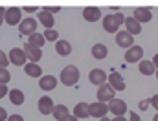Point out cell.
<instances>
[{
	"mask_svg": "<svg viewBox=\"0 0 158 121\" xmlns=\"http://www.w3.org/2000/svg\"><path fill=\"white\" fill-rule=\"evenodd\" d=\"M24 11H28V13H33V11H37V7H35V6H26V7H24Z\"/></svg>",
	"mask_w": 158,
	"mask_h": 121,
	"instance_id": "40",
	"label": "cell"
},
{
	"mask_svg": "<svg viewBox=\"0 0 158 121\" xmlns=\"http://www.w3.org/2000/svg\"><path fill=\"white\" fill-rule=\"evenodd\" d=\"M22 22V9L20 7H7L6 9V24L19 26Z\"/></svg>",
	"mask_w": 158,
	"mask_h": 121,
	"instance_id": "4",
	"label": "cell"
},
{
	"mask_svg": "<svg viewBox=\"0 0 158 121\" xmlns=\"http://www.w3.org/2000/svg\"><path fill=\"white\" fill-rule=\"evenodd\" d=\"M7 64H9V57H7V55L0 50V68H6Z\"/></svg>",
	"mask_w": 158,
	"mask_h": 121,
	"instance_id": "30",
	"label": "cell"
},
{
	"mask_svg": "<svg viewBox=\"0 0 158 121\" xmlns=\"http://www.w3.org/2000/svg\"><path fill=\"white\" fill-rule=\"evenodd\" d=\"M132 17H134L140 24H145V22H151L153 13H151V9H149V7H136Z\"/></svg>",
	"mask_w": 158,
	"mask_h": 121,
	"instance_id": "14",
	"label": "cell"
},
{
	"mask_svg": "<svg viewBox=\"0 0 158 121\" xmlns=\"http://www.w3.org/2000/svg\"><path fill=\"white\" fill-rule=\"evenodd\" d=\"M59 121H77V118H76L74 114H68V116H64L63 119H59Z\"/></svg>",
	"mask_w": 158,
	"mask_h": 121,
	"instance_id": "38",
	"label": "cell"
},
{
	"mask_svg": "<svg viewBox=\"0 0 158 121\" xmlns=\"http://www.w3.org/2000/svg\"><path fill=\"white\" fill-rule=\"evenodd\" d=\"M99 121H112V119H109V118H103V119H99Z\"/></svg>",
	"mask_w": 158,
	"mask_h": 121,
	"instance_id": "44",
	"label": "cell"
},
{
	"mask_svg": "<svg viewBox=\"0 0 158 121\" xmlns=\"http://www.w3.org/2000/svg\"><path fill=\"white\" fill-rule=\"evenodd\" d=\"M149 105H151V101H149V99H143V101H140V103H138V108H140V110H145Z\"/></svg>",
	"mask_w": 158,
	"mask_h": 121,
	"instance_id": "31",
	"label": "cell"
},
{
	"mask_svg": "<svg viewBox=\"0 0 158 121\" xmlns=\"http://www.w3.org/2000/svg\"><path fill=\"white\" fill-rule=\"evenodd\" d=\"M42 35H44V39L46 40H59V33H57L55 30H46Z\"/></svg>",
	"mask_w": 158,
	"mask_h": 121,
	"instance_id": "29",
	"label": "cell"
},
{
	"mask_svg": "<svg viewBox=\"0 0 158 121\" xmlns=\"http://www.w3.org/2000/svg\"><path fill=\"white\" fill-rule=\"evenodd\" d=\"M112 121H127V119H125V118H114Z\"/></svg>",
	"mask_w": 158,
	"mask_h": 121,
	"instance_id": "42",
	"label": "cell"
},
{
	"mask_svg": "<svg viewBox=\"0 0 158 121\" xmlns=\"http://www.w3.org/2000/svg\"><path fill=\"white\" fill-rule=\"evenodd\" d=\"M7 118H9V116H7L6 108H2V107H0V121H7Z\"/></svg>",
	"mask_w": 158,
	"mask_h": 121,
	"instance_id": "37",
	"label": "cell"
},
{
	"mask_svg": "<svg viewBox=\"0 0 158 121\" xmlns=\"http://www.w3.org/2000/svg\"><path fill=\"white\" fill-rule=\"evenodd\" d=\"M153 64H155V66H158V53L153 57Z\"/></svg>",
	"mask_w": 158,
	"mask_h": 121,
	"instance_id": "41",
	"label": "cell"
},
{
	"mask_svg": "<svg viewBox=\"0 0 158 121\" xmlns=\"http://www.w3.org/2000/svg\"><path fill=\"white\" fill-rule=\"evenodd\" d=\"M129 121H140V116H138L136 112H131V114H129Z\"/></svg>",
	"mask_w": 158,
	"mask_h": 121,
	"instance_id": "39",
	"label": "cell"
},
{
	"mask_svg": "<svg viewBox=\"0 0 158 121\" xmlns=\"http://www.w3.org/2000/svg\"><path fill=\"white\" fill-rule=\"evenodd\" d=\"M156 79H158V68H156Z\"/></svg>",
	"mask_w": 158,
	"mask_h": 121,
	"instance_id": "45",
	"label": "cell"
},
{
	"mask_svg": "<svg viewBox=\"0 0 158 121\" xmlns=\"http://www.w3.org/2000/svg\"><path fill=\"white\" fill-rule=\"evenodd\" d=\"M109 114V105L107 103H101V101H96V103H90V118H107Z\"/></svg>",
	"mask_w": 158,
	"mask_h": 121,
	"instance_id": "7",
	"label": "cell"
},
{
	"mask_svg": "<svg viewBox=\"0 0 158 121\" xmlns=\"http://www.w3.org/2000/svg\"><path fill=\"white\" fill-rule=\"evenodd\" d=\"M116 44H118L119 48L129 50V48L134 46V37H132L127 30H125V31H118V33H116Z\"/></svg>",
	"mask_w": 158,
	"mask_h": 121,
	"instance_id": "9",
	"label": "cell"
},
{
	"mask_svg": "<svg viewBox=\"0 0 158 121\" xmlns=\"http://www.w3.org/2000/svg\"><path fill=\"white\" fill-rule=\"evenodd\" d=\"M153 121H158V114H155V118H153Z\"/></svg>",
	"mask_w": 158,
	"mask_h": 121,
	"instance_id": "43",
	"label": "cell"
},
{
	"mask_svg": "<svg viewBox=\"0 0 158 121\" xmlns=\"http://www.w3.org/2000/svg\"><path fill=\"white\" fill-rule=\"evenodd\" d=\"M138 68H140V74H143V75H153L156 72V66L153 64V61H142Z\"/></svg>",
	"mask_w": 158,
	"mask_h": 121,
	"instance_id": "25",
	"label": "cell"
},
{
	"mask_svg": "<svg viewBox=\"0 0 158 121\" xmlns=\"http://www.w3.org/2000/svg\"><path fill=\"white\" fill-rule=\"evenodd\" d=\"M109 84H110L116 92L125 90V81L121 77V74H118V72H110V75H109Z\"/></svg>",
	"mask_w": 158,
	"mask_h": 121,
	"instance_id": "17",
	"label": "cell"
},
{
	"mask_svg": "<svg viewBox=\"0 0 158 121\" xmlns=\"http://www.w3.org/2000/svg\"><path fill=\"white\" fill-rule=\"evenodd\" d=\"M88 81H90L92 84H96V86H103V84H107L109 75H107L103 70L96 68V70H90V74H88Z\"/></svg>",
	"mask_w": 158,
	"mask_h": 121,
	"instance_id": "8",
	"label": "cell"
},
{
	"mask_svg": "<svg viewBox=\"0 0 158 121\" xmlns=\"http://www.w3.org/2000/svg\"><path fill=\"white\" fill-rule=\"evenodd\" d=\"M7 121H24V118H22L20 114H11V116L7 118Z\"/></svg>",
	"mask_w": 158,
	"mask_h": 121,
	"instance_id": "34",
	"label": "cell"
},
{
	"mask_svg": "<svg viewBox=\"0 0 158 121\" xmlns=\"http://www.w3.org/2000/svg\"><path fill=\"white\" fill-rule=\"evenodd\" d=\"M98 101H101V103H110L112 99H116L114 95H116V90L107 83V84H103V86H99L98 88Z\"/></svg>",
	"mask_w": 158,
	"mask_h": 121,
	"instance_id": "3",
	"label": "cell"
},
{
	"mask_svg": "<svg viewBox=\"0 0 158 121\" xmlns=\"http://www.w3.org/2000/svg\"><path fill=\"white\" fill-rule=\"evenodd\" d=\"M19 33L20 35H33V33H37V20L31 18V17L24 18L19 24Z\"/></svg>",
	"mask_w": 158,
	"mask_h": 121,
	"instance_id": "6",
	"label": "cell"
},
{
	"mask_svg": "<svg viewBox=\"0 0 158 121\" xmlns=\"http://www.w3.org/2000/svg\"><path fill=\"white\" fill-rule=\"evenodd\" d=\"M9 94V90H7V84H0V99L4 97V95H7Z\"/></svg>",
	"mask_w": 158,
	"mask_h": 121,
	"instance_id": "33",
	"label": "cell"
},
{
	"mask_svg": "<svg viewBox=\"0 0 158 121\" xmlns=\"http://www.w3.org/2000/svg\"><path fill=\"white\" fill-rule=\"evenodd\" d=\"M24 99H26V95H24V92H22V90H19V88L9 90V101H11L15 107H20V105L24 103Z\"/></svg>",
	"mask_w": 158,
	"mask_h": 121,
	"instance_id": "22",
	"label": "cell"
},
{
	"mask_svg": "<svg viewBox=\"0 0 158 121\" xmlns=\"http://www.w3.org/2000/svg\"><path fill=\"white\" fill-rule=\"evenodd\" d=\"M64 116H68V108H66L64 105H55V108H53V118L59 121V119H63Z\"/></svg>",
	"mask_w": 158,
	"mask_h": 121,
	"instance_id": "27",
	"label": "cell"
},
{
	"mask_svg": "<svg viewBox=\"0 0 158 121\" xmlns=\"http://www.w3.org/2000/svg\"><path fill=\"white\" fill-rule=\"evenodd\" d=\"M107 55H109V50H107L105 44H94V46H92V57H94V59L103 61Z\"/></svg>",
	"mask_w": 158,
	"mask_h": 121,
	"instance_id": "24",
	"label": "cell"
},
{
	"mask_svg": "<svg viewBox=\"0 0 158 121\" xmlns=\"http://www.w3.org/2000/svg\"><path fill=\"white\" fill-rule=\"evenodd\" d=\"M11 81V74L7 68H0V84H7Z\"/></svg>",
	"mask_w": 158,
	"mask_h": 121,
	"instance_id": "28",
	"label": "cell"
},
{
	"mask_svg": "<svg viewBox=\"0 0 158 121\" xmlns=\"http://www.w3.org/2000/svg\"><path fill=\"white\" fill-rule=\"evenodd\" d=\"M149 101H151V105H153V107H155V108L158 110V94L151 95V97H149Z\"/></svg>",
	"mask_w": 158,
	"mask_h": 121,
	"instance_id": "35",
	"label": "cell"
},
{
	"mask_svg": "<svg viewBox=\"0 0 158 121\" xmlns=\"http://www.w3.org/2000/svg\"><path fill=\"white\" fill-rule=\"evenodd\" d=\"M24 51H26V57H28L30 63H39L40 59H42V51H40V48H37V46H31V44L26 42Z\"/></svg>",
	"mask_w": 158,
	"mask_h": 121,
	"instance_id": "13",
	"label": "cell"
},
{
	"mask_svg": "<svg viewBox=\"0 0 158 121\" xmlns=\"http://www.w3.org/2000/svg\"><path fill=\"white\" fill-rule=\"evenodd\" d=\"M83 18L88 20V22H98L101 18V11L99 7H94V6H88L83 9Z\"/></svg>",
	"mask_w": 158,
	"mask_h": 121,
	"instance_id": "16",
	"label": "cell"
},
{
	"mask_svg": "<svg viewBox=\"0 0 158 121\" xmlns=\"http://www.w3.org/2000/svg\"><path fill=\"white\" fill-rule=\"evenodd\" d=\"M59 81H61L63 84H66V86H74V84L79 81V70H77V66H74V64L64 66V68L61 70Z\"/></svg>",
	"mask_w": 158,
	"mask_h": 121,
	"instance_id": "2",
	"label": "cell"
},
{
	"mask_svg": "<svg viewBox=\"0 0 158 121\" xmlns=\"http://www.w3.org/2000/svg\"><path fill=\"white\" fill-rule=\"evenodd\" d=\"M121 24H125V17H123L119 11L114 13V15L103 17V30H105L107 33H118V30H119Z\"/></svg>",
	"mask_w": 158,
	"mask_h": 121,
	"instance_id": "1",
	"label": "cell"
},
{
	"mask_svg": "<svg viewBox=\"0 0 158 121\" xmlns=\"http://www.w3.org/2000/svg\"><path fill=\"white\" fill-rule=\"evenodd\" d=\"M44 11H48V13H52V15H55V13H59L61 11V7H57V6H50V7H44Z\"/></svg>",
	"mask_w": 158,
	"mask_h": 121,
	"instance_id": "32",
	"label": "cell"
},
{
	"mask_svg": "<svg viewBox=\"0 0 158 121\" xmlns=\"http://www.w3.org/2000/svg\"><path fill=\"white\" fill-rule=\"evenodd\" d=\"M37 107H39V112L42 114V116L53 114V108H55V105H53V101H52L50 95H42V97L39 99V103H37Z\"/></svg>",
	"mask_w": 158,
	"mask_h": 121,
	"instance_id": "10",
	"label": "cell"
},
{
	"mask_svg": "<svg viewBox=\"0 0 158 121\" xmlns=\"http://www.w3.org/2000/svg\"><path fill=\"white\" fill-rule=\"evenodd\" d=\"M109 112H112L116 118H123V114L127 112V103L123 99H112L109 103Z\"/></svg>",
	"mask_w": 158,
	"mask_h": 121,
	"instance_id": "11",
	"label": "cell"
},
{
	"mask_svg": "<svg viewBox=\"0 0 158 121\" xmlns=\"http://www.w3.org/2000/svg\"><path fill=\"white\" fill-rule=\"evenodd\" d=\"M125 26H127V31H129L132 37L142 31V24H140L134 17H127V18H125Z\"/></svg>",
	"mask_w": 158,
	"mask_h": 121,
	"instance_id": "19",
	"label": "cell"
},
{
	"mask_svg": "<svg viewBox=\"0 0 158 121\" xmlns=\"http://www.w3.org/2000/svg\"><path fill=\"white\" fill-rule=\"evenodd\" d=\"M57 83H59V81L55 79L53 75H42L39 79V88L42 92H50V90H55Z\"/></svg>",
	"mask_w": 158,
	"mask_h": 121,
	"instance_id": "15",
	"label": "cell"
},
{
	"mask_svg": "<svg viewBox=\"0 0 158 121\" xmlns=\"http://www.w3.org/2000/svg\"><path fill=\"white\" fill-rule=\"evenodd\" d=\"M6 9L7 7H0V26L6 22Z\"/></svg>",
	"mask_w": 158,
	"mask_h": 121,
	"instance_id": "36",
	"label": "cell"
},
{
	"mask_svg": "<svg viewBox=\"0 0 158 121\" xmlns=\"http://www.w3.org/2000/svg\"><path fill=\"white\" fill-rule=\"evenodd\" d=\"M24 72H26V75H30V77H37V79L42 77V68H40L37 63H28V64L24 66Z\"/></svg>",
	"mask_w": 158,
	"mask_h": 121,
	"instance_id": "23",
	"label": "cell"
},
{
	"mask_svg": "<svg viewBox=\"0 0 158 121\" xmlns=\"http://www.w3.org/2000/svg\"><path fill=\"white\" fill-rule=\"evenodd\" d=\"M39 24H42L46 30H53V24H55V20H53V15L52 13H48V11H39Z\"/></svg>",
	"mask_w": 158,
	"mask_h": 121,
	"instance_id": "20",
	"label": "cell"
},
{
	"mask_svg": "<svg viewBox=\"0 0 158 121\" xmlns=\"http://www.w3.org/2000/svg\"><path fill=\"white\" fill-rule=\"evenodd\" d=\"M142 57H143L142 46H132L125 51V63H138V61H142Z\"/></svg>",
	"mask_w": 158,
	"mask_h": 121,
	"instance_id": "12",
	"label": "cell"
},
{
	"mask_svg": "<svg viewBox=\"0 0 158 121\" xmlns=\"http://www.w3.org/2000/svg\"><path fill=\"white\" fill-rule=\"evenodd\" d=\"M55 51L61 55V57H66L72 53V44L68 40H57L55 42Z\"/></svg>",
	"mask_w": 158,
	"mask_h": 121,
	"instance_id": "21",
	"label": "cell"
},
{
	"mask_svg": "<svg viewBox=\"0 0 158 121\" xmlns=\"http://www.w3.org/2000/svg\"><path fill=\"white\" fill-rule=\"evenodd\" d=\"M74 116L77 119H86L90 118V105L88 103H77L76 108H74Z\"/></svg>",
	"mask_w": 158,
	"mask_h": 121,
	"instance_id": "18",
	"label": "cell"
},
{
	"mask_svg": "<svg viewBox=\"0 0 158 121\" xmlns=\"http://www.w3.org/2000/svg\"><path fill=\"white\" fill-rule=\"evenodd\" d=\"M44 42H46V39H44V35H42V33H33V35H30V37H28V44L37 46V48H42V46H44Z\"/></svg>",
	"mask_w": 158,
	"mask_h": 121,
	"instance_id": "26",
	"label": "cell"
},
{
	"mask_svg": "<svg viewBox=\"0 0 158 121\" xmlns=\"http://www.w3.org/2000/svg\"><path fill=\"white\" fill-rule=\"evenodd\" d=\"M28 57H26V51L24 48H13L9 51V63H13L15 66H26L28 63Z\"/></svg>",
	"mask_w": 158,
	"mask_h": 121,
	"instance_id": "5",
	"label": "cell"
}]
</instances>
